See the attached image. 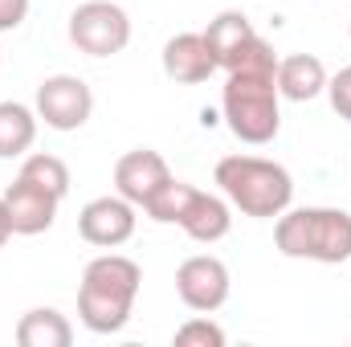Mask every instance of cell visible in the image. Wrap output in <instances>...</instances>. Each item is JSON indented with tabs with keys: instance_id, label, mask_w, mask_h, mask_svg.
Masks as SVG:
<instances>
[{
	"instance_id": "5",
	"label": "cell",
	"mask_w": 351,
	"mask_h": 347,
	"mask_svg": "<svg viewBox=\"0 0 351 347\" xmlns=\"http://www.w3.org/2000/svg\"><path fill=\"white\" fill-rule=\"evenodd\" d=\"M147 217L160 221V225H180L200 246H213V241H221L233 229V213H229V204L221 196H213L204 188H192V184H184L176 176L147 204Z\"/></svg>"
},
{
	"instance_id": "7",
	"label": "cell",
	"mask_w": 351,
	"mask_h": 347,
	"mask_svg": "<svg viewBox=\"0 0 351 347\" xmlns=\"http://www.w3.org/2000/svg\"><path fill=\"white\" fill-rule=\"evenodd\" d=\"M94 115V94L78 74H53L37 86V119L53 131H78Z\"/></svg>"
},
{
	"instance_id": "19",
	"label": "cell",
	"mask_w": 351,
	"mask_h": 347,
	"mask_svg": "<svg viewBox=\"0 0 351 347\" xmlns=\"http://www.w3.org/2000/svg\"><path fill=\"white\" fill-rule=\"evenodd\" d=\"M327 94H331V106H335V115L351 123V66H343L335 78H327Z\"/></svg>"
},
{
	"instance_id": "15",
	"label": "cell",
	"mask_w": 351,
	"mask_h": 347,
	"mask_svg": "<svg viewBox=\"0 0 351 347\" xmlns=\"http://www.w3.org/2000/svg\"><path fill=\"white\" fill-rule=\"evenodd\" d=\"M16 344L21 347H70L74 344V327L62 311L53 307H37V311H25L21 323H16Z\"/></svg>"
},
{
	"instance_id": "2",
	"label": "cell",
	"mask_w": 351,
	"mask_h": 347,
	"mask_svg": "<svg viewBox=\"0 0 351 347\" xmlns=\"http://www.w3.org/2000/svg\"><path fill=\"white\" fill-rule=\"evenodd\" d=\"M274 246L286 258L339 265L351 258V213H343V208H286L274 225Z\"/></svg>"
},
{
	"instance_id": "10",
	"label": "cell",
	"mask_w": 351,
	"mask_h": 347,
	"mask_svg": "<svg viewBox=\"0 0 351 347\" xmlns=\"http://www.w3.org/2000/svg\"><path fill=\"white\" fill-rule=\"evenodd\" d=\"M168 180H172L168 160H164L160 152H152V147H135V152H127V156L114 164V192L127 196L135 208H147V204L164 192Z\"/></svg>"
},
{
	"instance_id": "4",
	"label": "cell",
	"mask_w": 351,
	"mask_h": 347,
	"mask_svg": "<svg viewBox=\"0 0 351 347\" xmlns=\"http://www.w3.org/2000/svg\"><path fill=\"white\" fill-rule=\"evenodd\" d=\"M278 74H250V70H229L221 90V115L229 131L241 143L262 147L278 135L282 110H278Z\"/></svg>"
},
{
	"instance_id": "6",
	"label": "cell",
	"mask_w": 351,
	"mask_h": 347,
	"mask_svg": "<svg viewBox=\"0 0 351 347\" xmlns=\"http://www.w3.org/2000/svg\"><path fill=\"white\" fill-rule=\"evenodd\" d=\"M70 41L86 58H114L131 41V16L114 0H86L70 12Z\"/></svg>"
},
{
	"instance_id": "21",
	"label": "cell",
	"mask_w": 351,
	"mask_h": 347,
	"mask_svg": "<svg viewBox=\"0 0 351 347\" xmlns=\"http://www.w3.org/2000/svg\"><path fill=\"white\" fill-rule=\"evenodd\" d=\"M8 237H12V217H8V204H4V196H0V250H4Z\"/></svg>"
},
{
	"instance_id": "8",
	"label": "cell",
	"mask_w": 351,
	"mask_h": 347,
	"mask_svg": "<svg viewBox=\"0 0 351 347\" xmlns=\"http://www.w3.org/2000/svg\"><path fill=\"white\" fill-rule=\"evenodd\" d=\"M176 294L196 315L221 311L225 298H229V265L221 258H213V254H196V258L180 261V270H176Z\"/></svg>"
},
{
	"instance_id": "20",
	"label": "cell",
	"mask_w": 351,
	"mask_h": 347,
	"mask_svg": "<svg viewBox=\"0 0 351 347\" xmlns=\"http://www.w3.org/2000/svg\"><path fill=\"white\" fill-rule=\"evenodd\" d=\"M29 16V0H0V33L21 29Z\"/></svg>"
},
{
	"instance_id": "12",
	"label": "cell",
	"mask_w": 351,
	"mask_h": 347,
	"mask_svg": "<svg viewBox=\"0 0 351 347\" xmlns=\"http://www.w3.org/2000/svg\"><path fill=\"white\" fill-rule=\"evenodd\" d=\"M217 58L204 41V33H176L172 41L164 45V74L180 82V86H196V82H208L213 78Z\"/></svg>"
},
{
	"instance_id": "11",
	"label": "cell",
	"mask_w": 351,
	"mask_h": 347,
	"mask_svg": "<svg viewBox=\"0 0 351 347\" xmlns=\"http://www.w3.org/2000/svg\"><path fill=\"white\" fill-rule=\"evenodd\" d=\"M4 204H8V217H12V233L37 237V233H45V229L53 225L62 196L49 192V188H41L37 180H29V176L16 172V180L4 188Z\"/></svg>"
},
{
	"instance_id": "1",
	"label": "cell",
	"mask_w": 351,
	"mask_h": 347,
	"mask_svg": "<svg viewBox=\"0 0 351 347\" xmlns=\"http://www.w3.org/2000/svg\"><path fill=\"white\" fill-rule=\"evenodd\" d=\"M143 286V270L139 261L123 258V254H102L86 265L82 286H78V319L94 335H114L127 327L135 298Z\"/></svg>"
},
{
	"instance_id": "18",
	"label": "cell",
	"mask_w": 351,
	"mask_h": 347,
	"mask_svg": "<svg viewBox=\"0 0 351 347\" xmlns=\"http://www.w3.org/2000/svg\"><path fill=\"white\" fill-rule=\"evenodd\" d=\"M176 347H225V331L213 319H188L176 327Z\"/></svg>"
},
{
	"instance_id": "16",
	"label": "cell",
	"mask_w": 351,
	"mask_h": 347,
	"mask_svg": "<svg viewBox=\"0 0 351 347\" xmlns=\"http://www.w3.org/2000/svg\"><path fill=\"white\" fill-rule=\"evenodd\" d=\"M37 139V110L25 102H0V160H16Z\"/></svg>"
},
{
	"instance_id": "17",
	"label": "cell",
	"mask_w": 351,
	"mask_h": 347,
	"mask_svg": "<svg viewBox=\"0 0 351 347\" xmlns=\"http://www.w3.org/2000/svg\"><path fill=\"white\" fill-rule=\"evenodd\" d=\"M21 176L37 180L41 188H49V192H58V196H66V192H70V168H66L58 156H49V152H33V156H25Z\"/></svg>"
},
{
	"instance_id": "3",
	"label": "cell",
	"mask_w": 351,
	"mask_h": 347,
	"mask_svg": "<svg viewBox=\"0 0 351 347\" xmlns=\"http://www.w3.org/2000/svg\"><path fill=\"white\" fill-rule=\"evenodd\" d=\"M217 184L233 208L245 217H282L294 200V180L282 164L262 156H225L217 164Z\"/></svg>"
},
{
	"instance_id": "9",
	"label": "cell",
	"mask_w": 351,
	"mask_h": 347,
	"mask_svg": "<svg viewBox=\"0 0 351 347\" xmlns=\"http://www.w3.org/2000/svg\"><path fill=\"white\" fill-rule=\"evenodd\" d=\"M135 204L127 196H94L86 208L78 213V233L82 241L98 246V250H119L135 237Z\"/></svg>"
},
{
	"instance_id": "13",
	"label": "cell",
	"mask_w": 351,
	"mask_h": 347,
	"mask_svg": "<svg viewBox=\"0 0 351 347\" xmlns=\"http://www.w3.org/2000/svg\"><path fill=\"white\" fill-rule=\"evenodd\" d=\"M327 90V66L315 53L278 58V94L290 102H311Z\"/></svg>"
},
{
	"instance_id": "14",
	"label": "cell",
	"mask_w": 351,
	"mask_h": 347,
	"mask_svg": "<svg viewBox=\"0 0 351 347\" xmlns=\"http://www.w3.org/2000/svg\"><path fill=\"white\" fill-rule=\"evenodd\" d=\"M254 37H258V33H254L250 16H245V12H237V8L217 12V16L208 21V29H204V41H208V49H213L217 66H225V70L241 58V49H245Z\"/></svg>"
}]
</instances>
